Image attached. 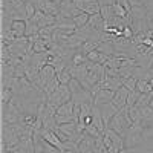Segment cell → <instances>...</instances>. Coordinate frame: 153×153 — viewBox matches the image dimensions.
<instances>
[{
  "label": "cell",
  "instance_id": "cell-1",
  "mask_svg": "<svg viewBox=\"0 0 153 153\" xmlns=\"http://www.w3.org/2000/svg\"><path fill=\"white\" fill-rule=\"evenodd\" d=\"M143 129L144 126L143 123H133L129 130H127L126 136H124V146L126 149H135L144 144V138H143Z\"/></svg>",
  "mask_w": 153,
  "mask_h": 153
},
{
  "label": "cell",
  "instance_id": "cell-2",
  "mask_svg": "<svg viewBox=\"0 0 153 153\" xmlns=\"http://www.w3.org/2000/svg\"><path fill=\"white\" fill-rule=\"evenodd\" d=\"M68 101H72V92L68 84H60V87L57 89L55 92H52L49 97H48V101L46 104L54 107V109H58L60 106H63Z\"/></svg>",
  "mask_w": 153,
  "mask_h": 153
},
{
  "label": "cell",
  "instance_id": "cell-3",
  "mask_svg": "<svg viewBox=\"0 0 153 153\" xmlns=\"http://www.w3.org/2000/svg\"><path fill=\"white\" fill-rule=\"evenodd\" d=\"M2 118H3V124H17V123H22L23 113L19 110V107L12 101H9L8 104L2 106Z\"/></svg>",
  "mask_w": 153,
  "mask_h": 153
},
{
  "label": "cell",
  "instance_id": "cell-4",
  "mask_svg": "<svg viewBox=\"0 0 153 153\" xmlns=\"http://www.w3.org/2000/svg\"><path fill=\"white\" fill-rule=\"evenodd\" d=\"M74 3L81 12H86L89 16L100 14V11H101L98 0H74Z\"/></svg>",
  "mask_w": 153,
  "mask_h": 153
},
{
  "label": "cell",
  "instance_id": "cell-5",
  "mask_svg": "<svg viewBox=\"0 0 153 153\" xmlns=\"http://www.w3.org/2000/svg\"><path fill=\"white\" fill-rule=\"evenodd\" d=\"M57 78V72H55V68L54 66H51V65H46L42 71H40V74H38V87L43 89L46 87V84H49L51 81H54Z\"/></svg>",
  "mask_w": 153,
  "mask_h": 153
},
{
  "label": "cell",
  "instance_id": "cell-6",
  "mask_svg": "<svg viewBox=\"0 0 153 153\" xmlns=\"http://www.w3.org/2000/svg\"><path fill=\"white\" fill-rule=\"evenodd\" d=\"M129 92L130 91H129V89H126L124 86L115 92V97L112 100V104L117 107L118 110H121V109H124L127 106V97H129Z\"/></svg>",
  "mask_w": 153,
  "mask_h": 153
},
{
  "label": "cell",
  "instance_id": "cell-7",
  "mask_svg": "<svg viewBox=\"0 0 153 153\" xmlns=\"http://www.w3.org/2000/svg\"><path fill=\"white\" fill-rule=\"evenodd\" d=\"M104 135L110 138V141H112V144H113L115 152H117V153H120L121 150L126 149V146H124V138H123L120 133H117L115 130H112V129H109V127H107L106 132H104Z\"/></svg>",
  "mask_w": 153,
  "mask_h": 153
},
{
  "label": "cell",
  "instance_id": "cell-8",
  "mask_svg": "<svg viewBox=\"0 0 153 153\" xmlns=\"http://www.w3.org/2000/svg\"><path fill=\"white\" fill-rule=\"evenodd\" d=\"M115 97V92L110 91V89H101V91L94 97V104L95 106H103V104H107L113 100Z\"/></svg>",
  "mask_w": 153,
  "mask_h": 153
},
{
  "label": "cell",
  "instance_id": "cell-9",
  "mask_svg": "<svg viewBox=\"0 0 153 153\" xmlns=\"http://www.w3.org/2000/svg\"><path fill=\"white\" fill-rule=\"evenodd\" d=\"M123 86H124L123 76H106V80L103 83V89H110V91H113V92H117Z\"/></svg>",
  "mask_w": 153,
  "mask_h": 153
},
{
  "label": "cell",
  "instance_id": "cell-10",
  "mask_svg": "<svg viewBox=\"0 0 153 153\" xmlns=\"http://www.w3.org/2000/svg\"><path fill=\"white\" fill-rule=\"evenodd\" d=\"M98 107H100V110H101V115H103V120H104L106 127H107V124L110 123V120H112V118L115 117V115L118 113V109L112 104V101H110V103H107V104L98 106Z\"/></svg>",
  "mask_w": 153,
  "mask_h": 153
},
{
  "label": "cell",
  "instance_id": "cell-11",
  "mask_svg": "<svg viewBox=\"0 0 153 153\" xmlns=\"http://www.w3.org/2000/svg\"><path fill=\"white\" fill-rule=\"evenodd\" d=\"M11 31L17 38L26 37V20H14L11 25Z\"/></svg>",
  "mask_w": 153,
  "mask_h": 153
},
{
  "label": "cell",
  "instance_id": "cell-12",
  "mask_svg": "<svg viewBox=\"0 0 153 153\" xmlns=\"http://www.w3.org/2000/svg\"><path fill=\"white\" fill-rule=\"evenodd\" d=\"M87 25H89V26H91L94 31L104 32V20H103V17H101V14H94V16H91Z\"/></svg>",
  "mask_w": 153,
  "mask_h": 153
},
{
  "label": "cell",
  "instance_id": "cell-13",
  "mask_svg": "<svg viewBox=\"0 0 153 153\" xmlns=\"http://www.w3.org/2000/svg\"><path fill=\"white\" fill-rule=\"evenodd\" d=\"M129 16L133 20H146L147 16H149V11H147L146 6H133L129 12Z\"/></svg>",
  "mask_w": 153,
  "mask_h": 153
},
{
  "label": "cell",
  "instance_id": "cell-14",
  "mask_svg": "<svg viewBox=\"0 0 153 153\" xmlns=\"http://www.w3.org/2000/svg\"><path fill=\"white\" fill-rule=\"evenodd\" d=\"M86 58L89 61H92V63H97V65H106V61H107L109 57L104 55V54H101V52H98V51L95 49V51H92V52H89L86 55Z\"/></svg>",
  "mask_w": 153,
  "mask_h": 153
},
{
  "label": "cell",
  "instance_id": "cell-15",
  "mask_svg": "<svg viewBox=\"0 0 153 153\" xmlns=\"http://www.w3.org/2000/svg\"><path fill=\"white\" fill-rule=\"evenodd\" d=\"M74 107H75L74 101H68V103H65L63 106H60L57 109V113L55 115H60V117H74Z\"/></svg>",
  "mask_w": 153,
  "mask_h": 153
},
{
  "label": "cell",
  "instance_id": "cell-16",
  "mask_svg": "<svg viewBox=\"0 0 153 153\" xmlns=\"http://www.w3.org/2000/svg\"><path fill=\"white\" fill-rule=\"evenodd\" d=\"M97 51H98V52H101V54H104V55H107V57H112V55H115V52H117L112 42H101L98 45Z\"/></svg>",
  "mask_w": 153,
  "mask_h": 153
},
{
  "label": "cell",
  "instance_id": "cell-17",
  "mask_svg": "<svg viewBox=\"0 0 153 153\" xmlns=\"http://www.w3.org/2000/svg\"><path fill=\"white\" fill-rule=\"evenodd\" d=\"M100 43H101L100 40H86V42L83 43V46L80 48V52H81L83 55H87L89 52L95 51V49L98 48V45H100Z\"/></svg>",
  "mask_w": 153,
  "mask_h": 153
},
{
  "label": "cell",
  "instance_id": "cell-18",
  "mask_svg": "<svg viewBox=\"0 0 153 153\" xmlns=\"http://www.w3.org/2000/svg\"><path fill=\"white\" fill-rule=\"evenodd\" d=\"M136 91L139 94H150V92H153V86L150 84V81L141 78V80H138V83H136Z\"/></svg>",
  "mask_w": 153,
  "mask_h": 153
},
{
  "label": "cell",
  "instance_id": "cell-19",
  "mask_svg": "<svg viewBox=\"0 0 153 153\" xmlns=\"http://www.w3.org/2000/svg\"><path fill=\"white\" fill-rule=\"evenodd\" d=\"M89 19H91V16H89V14H86V12H81V14L75 16L72 20H74V23H75L76 29H80V28L86 26V25H87V22H89Z\"/></svg>",
  "mask_w": 153,
  "mask_h": 153
},
{
  "label": "cell",
  "instance_id": "cell-20",
  "mask_svg": "<svg viewBox=\"0 0 153 153\" xmlns=\"http://www.w3.org/2000/svg\"><path fill=\"white\" fill-rule=\"evenodd\" d=\"M14 92H12L11 91V89H8V87H3L2 86V91H0V98H2V106L3 104H8L9 103V101L12 100V98H14Z\"/></svg>",
  "mask_w": 153,
  "mask_h": 153
},
{
  "label": "cell",
  "instance_id": "cell-21",
  "mask_svg": "<svg viewBox=\"0 0 153 153\" xmlns=\"http://www.w3.org/2000/svg\"><path fill=\"white\" fill-rule=\"evenodd\" d=\"M152 97H153V92L150 94H141L136 101V107H144V106H150V101H152Z\"/></svg>",
  "mask_w": 153,
  "mask_h": 153
},
{
  "label": "cell",
  "instance_id": "cell-22",
  "mask_svg": "<svg viewBox=\"0 0 153 153\" xmlns=\"http://www.w3.org/2000/svg\"><path fill=\"white\" fill-rule=\"evenodd\" d=\"M129 115L132 118V123H143V117H141V110H139V107H136V106L129 107Z\"/></svg>",
  "mask_w": 153,
  "mask_h": 153
},
{
  "label": "cell",
  "instance_id": "cell-23",
  "mask_svg": "<svg viewBox=\"0 0 153 153\" xmlns=\"http://www.w3.org/2000/svg\"><path fill=\"white\" fill-rule=\"evenodd\" d=\"M100 14H101V17H103V20H104V22H109L112 17H115L113 6H101Z\"/></svg>",
  "mask_w": 153,
  "mask_h": 153
},
{
  "label": "cell",
  "instance_id": "cell-24",
  "mask_svg": "<svg viewBox=\"0 0 153 153\" xmlns=\"http://www.w3.org/2000/svg\"><path fill=\"white\" fill-rule=\"evenodd\" d=\"M40 32V26L37 23L31 22V20H26V37H31V35H35Z\"/></svg>",
  "mask_w": 153,
  "mask_h": 153
},
{
  "label": "cell",
  "instance_id": "cell-25",
  "mask_svg": "<svg viewBox=\"0 0 153 153\" xmlns=\"http://www.w3.org/2000/svg\"><path fill=\"white\" fill-rule=\"evenodd\" d=\"M32 49H34V52H49V45L40 38V40H37L34 43Z\"/></svg>",
  "mask_w": 153,
  "mask_h": 153
},
{
  "label": "cell",
  "instance_id": "cell-26",
  "mask_svg": "<svg viewBox=\"0 0 153 153\" xmlns=\"http://www.w3.org/2000/svg\"><path fill=\"white\" fill-rule=\"evenodd\" d=\"M57 78H58L60 84H69V83H71V80H72V75H71L69 69L66 68L61 74H58V75H57Z\"/></svg>",
  "mask_w": 153,
  "mask_h": 153
},
{
  "label": "cell",
  "instance_id": "cell-27",
  "mask_svg": "<svg viewBox=\"0 0 153 153\" xmlns=\"http://www.w3.org/2000/svg\"><path fill=\"white\" fill-rule=\"evenodd\" d=\"M40 141H42V146H43L45 153H61V152H60V149H57L55 146H52L51 143H48L46 139H43L42 136H40Z\"/></svg>",
  "mask_w": 153,
  "mask_h": 153
},
{
  "label": "cell",
  "instance_id": "cell-28",
  "mask_svg": "<svg viewBox=\"0 0 153 153\" xmlns=\"http://www.w3.org/2000/svg\"><path fill=\"white\" fill-rule=\"evenodd\" d=\"M86 60H87V58H86V55H83V54L80 52V49H78V51H76V52L74 54L71 65H74V66H80V65H83V63H84Z\"/></svg>",
  "mask_w": 153,
  "mask_h": 153
},
{
  "label": "cell",
  "instance_id": "cell-29",
  "mask_svg": "<svg viewBox=\"0 0 153 153\" xmlns=\"http://www.w3.org/2000/svg\"><path fill=\"white\" fill-rule=\"evenodd\" d=\"M139 95H141V94H139L136 89H135V91H130V92H129V97H127V107H133V106L136 104Z\"/></svg>",
  "mask_w": 153,
  "mask_h": 153
},
{
  "label": "cell",
  "instance_id": "cell-30",
  "mask_svg": "<svg viewBox=\"0 0 153 153\" xmlns=\"http://www.w3.org/2000/svg\"><path fill=\"white\" fill-rule=\"evenodd\" d=\"M141 110V117H143V121H149V120H153V109L150 106H144V107H139Z\"/></svg>",
  "mask_w": 153,
  "mask_h": 153
},
{
  "label": "cell",
  "instance_id": "cell-31",
  "mask_svg": "<svg viewBox=\"0 0 153 153\" xmlns=\"http://www.w3.org/2000/svg\"><path fill=\"white\" fill-rule=\"evenodd\" d=\"M113 12H115V16H117V17H121V19H126L127 16H129V12H127L120 3L113 5Z\"/></svg>",
  "mask_w": 153,
  "mask_h": 153
},
{
  "label": "cell",
  "instance_id": "cell-32",
  "mask_svg": "<svg viewBox=\"0 0 153 153\" xmlns=\"http://www.w3.org/2000/svg\"><path fill=\"white\" fill-rule=\"evenodd\" d=\"M84 132H86L89 136H94V138H97V136H100V135H103V133H100V130L97 129L94 124H86Z\"/></svg>",
  "mask_w": 153,
  "mask_h": 153
},
{
  "label": "cell",
  "instance_id": "cell-33",
  "mask_svg": "<svg viewBox=\"0 0 153 153\" xmlns=\"http://www.w3.org/2000/svg\"><path fill=\"white\" fill-rule=\"evenodd\" d=\"M136 83H138V78H135V76L124 78V87L129 89V91H135V89H136Z\"/></svg>",
  "mask_w": 153,
  "mask_h": 153
},
{
  "label": "cell",
  "instance_id": "cell-34",
  "mask_svg": "<svg viewBox=\"0 0 153 153\" xmlns=\"http://www.w3.org/2000/svg\"><path fill=\"white\" fill-rule=\"evenodd\" d=\"M25 6H26V14H28V19L31 20V19L35 16V12H37V6H35V3H32V2H25Z\"/></svg>",
  "mask_w": 153,
  "mask_h": 153
},
{
  "label": "cell",
  "instance_id": "cell-35",
  "mask_svg": "<svg viewBox=\"0 0 153 153\" xmlns=\"http://www.w3.org/2000/svg\"><path fill=\"white\" fill-rule=\"evenodd\" d=\"M143 138H144V143L153 138V126H146L144 127L143 129Z\"/></svg>",
  "mask_w": 153,
  "mask_h": 153
},
{
  "label": "cell",
  "instance_id": "cell-36",
  "mask_svg": "<svg viewBox=\"0 0 153 153\" xmlns=\"http://www.w3.org/2000/svg\"><path fill=\"white\" fill-rule=\"evenodd\" d=\"M115 3H120L127 12H130V9H132V6H130V3H129V0H117Z\"/></svg>",
  "mask_w": 153,
  "mask_h": 153
},
{
  "label": "cell",
  "instance_id": "cell-37",
  "mask_svg": "<svg viewBox=\"0 0 153 153\" xmlns=\"http://www.w3.org/2000/svg\"><path fill=\"white\" fill-rule=\"evenodd\" d=\"M123 37H126V38H133V31H132V28L130 26H126L124 28V31H123Z\"/></svg>",
  "mask_w": 153,
  "mask_h": 153
},
{
  "label": "cell",
  "instance_id": "cell-38",
  "mask_svg": "<svg viewBox=\"0 0 153 153\" xmlns=\"http://www.w3.org/2000/svg\"><path fill=\"white\" fill-rule=\"evenodd\" d=\"M100 2V6H113L117 0H98Z\"/></svg>",
  "mask_w": 153,
  "mask_h": 153
},
{
  "label": "cell",
  "instance_id": "cell-39",
  "mask_svg": "<svg viewBox=\"0 0 153 153\" xmlns=\"http://www.w3.org/2000/svg\"><path fill=\"white\" fill-rule=\"evenodd\" d=\"M144 2V6L147 8L149 12H153V0H143Z\"/></svg>",
  "mask_w": 153,
  "mask_h": 153
},
{
  "label": "cell",
  "instance_id": "cell-40",
  "mask_svg": "<svg viewBox=\"0 0 153 153\" xmlns=\"http://www.w3.org/2000/svg\"><path fill=\"white\" fill-rule=\"evenodd\" d=\"M129 3H130L132 8H133V6H144L143 0H129Z\"/></svg>",
  "mask_w": 153,
  "mask_h": 153
},
{
  "label": "cell",
  "instance_id": "cell-41",
  "mask_svg": "<svg viewBox=\"0 0 153 153\" xmlns=\"http://www.w3.org/2000/svg\"><path fill=\"white\" fill-rule=\"evenodd\" d=\"M52 2H55V3H57V5L60 6V5H61V2H63V0H52Z\"/></svg>",
  "mask_w": 153,
  "mask_h": 153
},
{
  "label": "cell",
  "instance_id": "cell-42",
  "mask_svg": "<svg viewBox=\"0 0 153 153\" xmlns=\"http://www.w3.org/2000/svg\"><path fill=\"white\" fill-rule=\"evenodd\" d=\"M63 153H76V152H75V150H65Z\"/></svg>",
  "mask_w": 153,
  "mask_h": 153
},
{
  "label": "cell",
  "instance_id": "cell-43",
  "mask_svg": "<svg viewBox=\"0 0 153 153\" xmlns=\"http://www.w3.org/2000/svg\"><path fill=\"white\" fill-rule=\"evenodd\" d=\"M150 107L153 109V97H152V101H150Z\"/></svg>",
  "mask_w": 153,
  "mask_h": 153
},
{
  "label": "cell",
  "instance_id": "cell-44",
  "mask_svg": "<svg viewBox=\"0 0 153 153\" xmlns=\"http://www.w3.org/2000/svg\"><path fill=\"white\" fill-rule=\"evenodd\" d=\"M150 71H152V72H153V66H152V69H150Z\"/></svg>",
  "mask_w": 153,
  "mask_h": 153
}]
</instances>
